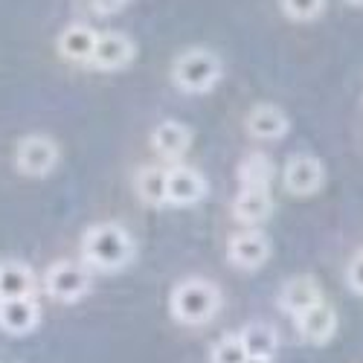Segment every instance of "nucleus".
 <instances>
[{
	"instance_id": "nucleus-23",
	"label": "nucleus",
	"mask_w": 363,
	"mask_h": 363,
	"mask_svg": "<svg viewBox=\"0 0 363 363\" xmlns=\"http://www.w3.org/2000/svg\"><path fill=\"white\" fill-rule=\"evenodd\" d=\"M346 285H349L354 294L363 296V250H357L354 259H352L349 267H346Z\"/></svg>"
},
{
	"instance_id": "nucleus-20",
	"label": "nucleus",
	"mask_w": 363,
	"mask_h": 363,
	"mask_svg": "<svg viewBox=\"0 0 363 363\" xmlns=\"http://www.w3.org/2000/svg\"><path fill=\"white\" fill-rule=\"evenodd\" d=\"M277 169L267 155H247L238 166V184L241 186H270Z\"/></svg>"
},
{
	"instance_id": "nucleus-8",
	"label": "nucleus",
	"mask_w": 363,
	"mask_h": 363,
	"mask_svg": "<svg viewBox=\"0 0 363 363\" xmlns=\"http://www.w3.org/2000/svg\"><path fill=\"white\" fill-rule=\"evenodd\" d=\"M296 323V335L311 343V346H320V343H328L331 337H335V331H337V311L328 306L325 299L314 302L311 308H306L302 314L294 317Z\"/></svg>"
},
{
	"instance_id": "nucleus-14",
	"label": "nucleus",
	"mask_w": 363,
	"mask_h": 363,
	"mask_svg": "<svg viewBox=\"0 0 363 363\" xmlns=\"http://www.w3.org/2000/svg\"><path fill=\"white\" fill-rule=\"evenodd\" d=\"M288 128H291V123H288L285 111L277 108V105H270V102L256 105L247 113V134L256 137V140H267V143L270 140H282L288 134Z\"/></svg>"
},
{
	"instance_id": "nucleus-10",
	"label": "nucleus",
	"mask_w": 363,
	"mask_h": 363,
	"mask_svg": "<svg viewBox=\"0 0 363 363\" xmlns=\"http://www.w3.org/2000/svg\"><path fill=\"white\" fill-rule=\"evenodd\" d=\"M270 256V241L264 233H259L256 227L253 230H245V233H235L227 245V259L230 264L241 267V270H256L267 262Z\"/></svg>"
},
{
	"instance_id": "nucleus-3",
	"label": "nucleus",
	"mask_w": 363,
	"mask_h": 363,
	"mask_svg": "<svg viewBox=\"0 0 363 363\" xmlns=\"http://www.w3.org/2000/svg\"><path fill=\"white\" fill-rule=\"evenodd\" d=\"M224 76V65L216 50L206 47H192L186 52H180L172 65V82L184 94H209Z\"/></svg>"
},
{
	"instance_id": "nucleus-7",
	"label": "nucleus",
	"mask_w": 363,
	"mask_h": 363,
	"mask_svg": "<svg viewBox=\"0 0 363 363\" xmlns=\"http://www.w3.org/2000/svg\"><path fill=\"white\" fill-rule=\"evenodd\" d=\"M323 180H325V169H323V163L317 157H311V155L288 157L285 172H282V184H285V189L291 195H299V198L314 195V192H320Z\"/></svg>"
},
{
	"instance_id": "nucleus-5",
	"label": "nucleus",
	"mask_w": 363,
	"mask_h": 363,
	"mask_svg": "<svg viewBox=\"0 0 363 363\" xmlns=\"http://www.w3.org/2000/svg\"><path fill=\"white\" fill-rule=\"evenodd\" d=\"M15 163H18V172L26 177H47L58 163V145L52 137H44V134L23 137L15 151Z\"/></svg>"
},
{
	"instance_id": "nucleus-24",
	"label": "nucleus",
	"mask_w": 363,
	"mask_h": 363,
	"mask_svg": "<svg viewBox=\"0 0 363 363\" xmlns=\"http://www.w3.org/2000/svg\"><path fill=\"white\" fill-rule=\"evenodd\" d=\"M128 4V0H90V6H94L99 15H113V12H119Z\"/></svg>"
},
{
	"instance_id": "nucleus-17",
	"label": "nucleus",
	"mask_w": 363,
	"mask_h": 363,
	"mask_svg": "<svg viewBox=\"0 0 363 363\" xmlns=\"http://www.w3.org/2000/svg\"><path fill=\"white\" fill-rule=\"evenodd\" d=\"M35 294V274L33 267L6 259L0 262V299H15V296H33Z\"/></svg>"
},
{
	"instance_id": "nucleus-16",
	"label": "nucleus",
	"mask_w": 363,
	"mask_h": 363,
	"mask_svg": "<svg viewBox=\"0 0 363 363\" xmlns=\"http://www.w3.org/2000/svg\"><path fill=\"white\" fill-rule=\"evenodd\" d=\"M96 29L87 26V23H70L62 29L58 35V52H62L67 62H90V52H94L96 44Z\"/></svg>"
},
{
	"instance_id": "nucleus-4",
	"label": "nucleus",
	"mask_w": 363,
	"mask_h": 363,
	"mask_svg": "<svg viewBox=\"0 0 363 363\" xmlns=\"http://www.w3.org/2000/svg\"><path fill=\"white\" fill-rule=\"evenodd\" d=\"M90 267L82 262H52L44 274V288L52 299H62V302H76L90 291Z\"/></svg>"
},
{
	"instance_id": "nucleus-19",
	"label": "nucleus",
	"mask_w": 363,
	"mask_h": 363,
	"mask_svg": "<svg viewBox=\"0 0 363 363\" xmlns=\"http://www.w3.org/2000/svg\"><path fill=\"white\" fill-rule=\"evenodd\" d=\"M137 195L148 206H163L166 203V169L160 166H145L137 174Z\"/></svg>"
},
{
	"instance_id": "nucleus-22",
	"label": "nucleus",
	"mask_w": 363,
	"mask_h": 363,
	"mask_svg": "<svg viewBox=\"0 0 363 363\" xmlns=\"http://www.w3.org/2000/svg\"><path fill=\"white\" fill-rule=\"evenodd\" d=\"M279 6L282 12L291 18V21H314L323 15L325 9V0H279Z\"/></svg>"
},
{
	"instance_id": "nucleus-26",
	"label": "nucleus",
	"mask_w": 363,
	"mask_h": 363,
	"mask_svg": "<svg viewBox=\"0 0 363 363\" xmlns=\"http://www.w3.org/2000/svg\"><path fill=\"white\" fill-rule=\"evenodd\" d=\"M349 6H357V9H363V0H346Z\"/></svg>"
},
{
	"instance_id": "nucleus-11",
	"label": "nucleus",
	"mask_w": 363,
	"mask_h": 363,
	"mask_svg": "<svg viewBox=\"0 0 363 363\" xmlns=\"http://www.w3.org/2000/svg\"><path fill=\"white\" fill-rule=\"evenodd\" d=\"M41 320V306L35 296H15V299H0V328L6 335L23 337L33 335Z\"/></svg>"
},
{
	"instance_id": "nucleus-15",
	"label": "nucleus",
	"mask_w": 363,
	"mask_h": 363,
	"mask_svg": "<svg viewBox=\"0 0 363 363\" xmlns=\"http://www.w3.org/2000/svg\"><path fill=\"white\" fill-rule=\"evenodd\" d=\"M320 299H323V291H320L314 277H294V279L285 282V288L279 294V308L285 314L296 317V314L311 308L314 302H320Z\"/></svg>"
},
{
	"instance_id": "nucleus-12",
	"label": "nucleus",
	"mask_w": 363,
	"mask_h": 363,
	"mask_svg": "<svg viewBox=\"0 0 363 363\" xmlns=\"http://www.w3.org/2000/svg\"><path fill=\"white\" fill-rule=\"evenodd\" d=\"M274 213V198H270L267 186H241V192L233 201V218L241 224H262Z\"/></svg>"
},
{
	"instance_id": "nucleus-21",
	"label": "nucleus",
	"mask_w": 363,
	"mask_h": 363,
	"mask_svg": "<svg viewBox=\"0 0 363 363\" xmlns=\"http://www.w3.org/2000/svg\"><path fill=\"white\" fill-rule=\"evenodd\" d=\"M245 360H247V352L241 346L238 335H224L213 346V354H209V363H245Z\"/></svg>"
},
{
	"instance_id": "nucleus-2",
	"label": "nucleus",
	"mask_w": 363,
	"mask_h": 363,
	"mask_svg": "<svg viewBox=\"0 0 363 363\" xmlns=\"http://www.w3.org/2000/svg\"><path fill=\"white\" fill-rule=\"evenodd\" d=\"M221 308V291L209 279L192 277L174 285L169 296V311L177 323L184 325H206Z\"/></svg>"
},
{
	"instance_id": "nucleus-6",
	"label": "nucleus",
	"mask_w": 363,
	"mask_h": 363,
	"mask_svg": "<svg viewBox=\"0 0 363 363\" xmlns=\"http://www.w3.org/2000/svg\"><path fill=\"white\" fill-rule=\"evenodd\" d=\"M134 41L125 35V33H99L96 35V44H94V52H90V67L94 70H102V73H111V70H123L134 62Z\"/></svg>"
},
{
	"instance_id": "nucleus-1",
	"label": "nucleus",
	"mask_w": 363,
	"mask_h": 363,
	"mask_svg": "<svg viewBox=\"0 0 363 363\" xmlns=\"http://www.w3.org/2000/svg\"><path fill=\"white\" fill-rule=\"evenodd\" d=\"M131 259H134V238L119 224L111 221L94 224L82 238V262L90 270L113 274V270H123Z\"/></svg>"
},
{
	"instance_id": "nucleus-13",
	"label": "nucleus",
	"mask_w": 363,
	"mask_h": 363,
	"mask_svg": "<svg viewBox=\"0 0 363 363\" xmlns=\"http://www.w3.org/2000/svg\"><path fill=\"white\" fill-rule=\"evenodd\" d=\"M151 145L163 160H180L192 145V131L177 119H166L151 134Z\"/></svg>"
},
{
	"instance_id": "nucleus-25",
	"label": "nucleus",
	"mask_w": 363,
	"mask_h": 363,
	"mask_svg": "<svg viewBox=\"0 0 363 363\" xmlns=\"http://www.w3.org/2000/svg\"><path fill=\"white\" fill-rule=\"evenodd\" d=\"M245 363H274V360H262V357H247Z\"/></svg>"
},
{
	"instance_id": "nucleus-18",
	"label": "nucleus",
	"mask_w": 363,
	"mask_h": 363,
	"mask_svg": "<svg viewBox=\"0 0 363 363\" xmlns=\"http://www.w3.org/2000/svg\"><path fill=\"white\" fill-rule=\"evenodd\" d=\"M238 337H241V346H245L247 357L274 360L279 352V335H277V328L267 323H250Z\"/></svg>"
},
{
	"instance_id": "nucleus-9",
	"label": "nucleus",
	"mask_w": 363,
	"mask_h": 363,
	"mask_svg": "<svg viewBox=\"0 0 363 363\" xmlns=\"http://www.w3.org/2000/svg\"><path fill=\"white\" fill-rule=\"evenodd\" d=\"M206 198V180L192 166L166 169V203L174 206H195Z\"/></svg>"
}]
</instances>
